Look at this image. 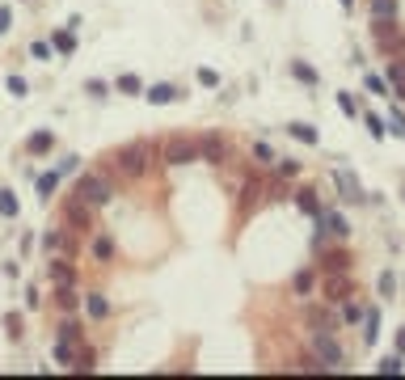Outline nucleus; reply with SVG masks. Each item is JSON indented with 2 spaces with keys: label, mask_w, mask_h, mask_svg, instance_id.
Instances as JSON below:
<instances>
[{
  "label": "nucleus",
  "mask_w": 405,
  "mask_h": 380,
  "mask_svg": "<svg viewBox=\"0 0 405 380\" xmlns=\"http://www.w3.org/2000/svg\"><path fill=\"white\" fill-rule=\"evenodd\" d=\"M51 51H55L51 42H34V47H30V55H34V59H51Z\"/></svg>",
  "instance_id": "nucleus-34"
},
{
  "label": "nucleus",
  "mask_w": 405,
  "mask_h": 380,
  "mask_svg": "<svg viewBox=\"0 0 405 380\" xmlns=\"http://www.w3.org/2000/svg\"><path fill=\"white\" fill-rule=\"evenodd\" d=\"M351 296H355V279H351V271L325 275V300H330V305H342V300H351Z\"/></svg>",
  "instance_id": "nucleus-8"
},
{
  "label": "nucleus",
  "mask_w": 405,
  "mask_h": 380,
  "mask_svg": "<svg viewBox=\"0 0 405 380\" xmlns=\"http://www.w3.org/2000/svg\"><path fill=\"white\" fill-rule=\"evenodd\" d=\"M334 182L342 186V199H351V203H359V199H363V190H359V182H355V178H351L347 169H342V173H334Z\"/></svg>",
  "instance_id": "nucleus-18"
},
{
  "label": "nucleus",
  "mask_w": 405,
  "mask_h": 380,
  "mask_svg": "<svg viewBox=\"0 0 405 380\" xmlns=\"http://www.w3.org/2000/svg\"><path fill=\"white\" fill-rule=\"evenodd\" d=\"M194 161H199V140L194 135H173V140L161 144V165L182 169V165H194Z\"/></svg>",
  "instance_id": "nucleus-3"
},
{
  "label": "nucleus",
  "mask_w": 405,
  "mask_h": 380,
  "mask_svg": "<svg viewBox=\"0 0 405 380\" xmlns=\"http://www.w3.org/2000/svg\"><path fill=\"white\" fill-rule=\"evenodd\" d=\"M397 351H401V355H405V330H401V334H397Z\"/></svg>",
  "instance_id": "nucleus-46"
},
{
  "label": "nucleus",
  "mask_w": 405,
  "mask_h": 380,
  "mask_svg": "<svg viewBox=\"0 0 405 380\" xmlns=\"http://www.w3.org/2000/svg\"><path fill=\"white\" fill-rule=\"evenodd\" d=\"M199 161H207V165H228V161H232V144L211 131V135L199 140Z\"/></svg>",
  "instance_id": "nucleus-6"
},
{
  "label": "nucleus",
  "mask_w": 405,
  "mask_h": 380,
  "mask_svg": "<svg viewBox=\"0 0 405 380\" xmlns=\"http://www.w3.org/2000/svg\"><path fill=\"white\" fill-rule=\"evenodd\" d=\"M199 80H203V85H220V76H216L211 68H203V72H199Z\"/></svg>",
  "instance_id": "nucleus-44"
},
{
  "label": "nucleus",
  "mask_w": 405,
  "mask_h": 380,
  "mask_svg": "<svg viewBox=\"0 0 405 380\" xmlns=\"http://www.w3.org/2000/svg\"><path fill=\"white\" fill-rule=\"evenodd\" d=\"M342 4H347V8H351V4H355V0H342Z\"/></svg>",
  "instance_id": "nucleus-47"
},
{
  "label": "nucleus",
  "mask_w": 405,
  "mask_h": 380,
  "mask_svg": "<svg viewBox=\"0 0 405 380\" xmlns=\"http://www.w3.org/2000/svg\"><path fill=\"white\" fill-rule=\"evenodd\" d=\"M313 283H317V275H313V271H300V275L292 279V288H296L300 296H309V292H313Z\"/></svg>",
  "instance_id": "nucleus-27"
},
{
  "label": "nucleus",
  "mask_w": 405,
  "mask_h": 380,
  "mask_svg": "<svg viewBox=\"0 0 405 380\" xmlns=\"http://www.w3.org/2000/svg\"><path fill=\"white\" fill-rule=\"evenodd\" d=\"M380 372H385V376H397V372H401V360H397V355H393V360H385V364H380Z\"/></svg>",
  "instance_id": "nucleus-39"
},
{
  "label": "nucleus",
  "mask_w": 405,
  "mask_h": 380,
  "mask_svg": "<svg viewBox=\"0 0 405 380\" xmlns=\"http://www.w3.org/2000/svg\"><path fill=\"white\" fill-rule=\"evenodd\" d=\"M51 283H55V288H72V283H76V271H72L63 258H55V254H51Z\"/></svg>",
  "instance_id": "nucleus-11"
},
{
  "label": "nucleus",
  "mask_w": 405,
  "mask_h": 380,
  "mask_svg": "<svg viewBox=\"0 0 405 380\" xmlns=\"http://www.w3.org/2000/svg\"><path fill=\"white\" fill-rule=\"evenodd\" d=\"M55 309H59V313H76V309H80L76 283H72V288H55Z\"/></svg>",
  "instance_id": "nucleus-14"
},
{
  "label": "nucleus",
  "mask_w": 405,
  "mask_h": 380,
  "mask_svg": "<svg viewBox=\"0 0 405 380\" xmlns=\"http://www.w3.org/2000/svg\"><path fill=\"white\" fill-rule=\"evenodd\" d=\"M262 199H270V182H262L258 173H245L241 178V212H254Z\"/></svg>",
  "instance_id": "nucleus-7"
},
{
  "label": "nucleus",
  "mask_w": 405,
  "mask_h": 380,
  "mask_svg": "<svg viewBox=\"0 0 405 380\" xmlns=\"http://www.w3.org/2000/svg\"><path fill=\"white\" fill-rule=\"evenodd\" d=\"M156 157H161V144H152V140H135V144L114 148V152L101 161V173H106L114 186H127V182L148 178L152 165H156Z\"/></svg>",
  "instance_id": "nucleus-1"
},
{
  "label": "nucleus",
  "mask_w": 405,
  "mask_h": 380,
  "mask_svg": "<svg viewBox=\"0 0 405 380\" xmlns=\"http://www.w3.org/2000/svg\"><path fill=\"white\" fill-rule=\"evenodd\" d=\"M59 338H68V343H80V321H63V326H59Z\"/></svg>",
  "instance_id": "nucleus-30"
},
{
  "label": "nucleus",
  "mask_w": 405,
  "mask_h": 380,
  "mask_svg": "<svg viewBox=\"0 0 405 380\" xmlns=\"http://www.w3.org/2000/svg\"><path fill=\"white\" fill-rule=\"evenodd\" d=\"M313 351H317V360L325 364V372H342V368H347V351H342V343L334 338V330H317V334H313Z\"/></svg>",
  "instance_id": "nucleus-5"
},
{
  "label": "nucleus",
  "mask_w": 405,
  "mask_h": 380,
  "mask_svg": "<svg viewBox=\"0 0 405 380\" xmlns=\"http://www.w3.org/2000/svg\"><path fill=\"white\" fill-rule=\"evenodd\" d=\"M321 271H325V275H338V271H351V254H347V250H330V254L321 258Z\"/></svg>",
  "instance_id": "nucleus-12"
},
{
  "label": "nucleus",
  "mask_w": 405,
  "mask_h": 380,
  "mask_svg": "<svg viewBox=\"0 0 405 380\" xmlns=\"http://www.w3.org/2000/svg\"><path fill=\"white\" fill-rule=\"evenodd\" d=\"M359 317H363V309H359V305H351V300H342V321H351V326H355Z\"/></svg>",
  "instance_id": "nucleus-31"
},
{
  "label": "nucleus",
  "mask_w": 405,
  "mask_h": 380,
  "mask_svg": "<svg viewBox=\"0 0 405 380\" xmlns=\"http://www.w3.org/2000/svg\"><path fill=\"white\" fill-rule=\"evenodd\" d=\"M309 321H313L317 330H338V317L325 313V309H309Z\"/></svg>",
  "instance_id": "nucleus-23"
},
{
  "label": "nucleus",
  "mask_w": 405,
  "mask_h": 380,
  "mask_svg": "<svg viewBox=\"0 0 405 380\" xmlns=\"http://www.w3.org/2000/svg\"><path fill=\"white\" fill-rule=\"evenodd\" d=\"M389 85H393L389 97H405V59H393V63H389Z\"/></svg>",
  "instance_id": "nucleus-17"
},
{
  "label": "nucleus",
  "mask_w": 405,
  "mask_h": 380,
  "mask_svg": "<svg viewBox=\"0 0 405 380\" xmlns=\"http://www.w3.org/2000/svg\"><path fill=\"white\" fill-rule=\"evenodd\" d=\"M89 250H93V258H97V262H114V254H118V250H114V237H106V233H101V237H93V241H89Z\"/></svg>",
  "instance_id": "nucleus-13"
},
{
  "label": "nucleus",
  "mask_w": 405,
  "mask_h": 380,
  "mask_svg": "<svg viewBox=\"0 0 405 380\" xmlns=\"http://www.w3.org/2000/svg\"><path fill=\"white\" fill-rule=\"evenodd\" d=\"M8 21H13V13H8V8H0V34L8 30Z\"/></svg>",
  "instance_id": "nucleus-45"
},
{
  "label": "nucleus",
  "mask_w": 405,
  "mask_h": 380,
  "mask_svg": "<svg viewBox=\"0 0 405 380\" xmlns=\"http://www.w3.org/2000/svg\"><path fill=\"white\" fill-rule=\"evenodd\" d=\"M317 220H321V233H325V237H334V241H347L351 224H347V216H342V212H321Z\"/></svg>",
  "instance_id": "nucleus-9"
},
{
  "label": "nucleus",
  "mask_w": 405,
  "mask_h": 380,
  "mask_svg": "<svg viewBox=\"0 0 405 380\" xmlns=\"http://www.w3.org/2000/svg\"><path fill=\"white\" fill-rule=\"evenodd\" d=\"M292 72H296L304 85H317V68H309V63H292Z\"/></svg>",
  "instance_id": "nucleus-29"
},
{
  "label": "nucleus",
  "mask_w": 405,
  "mask_h": 380,
  "mask_svg": "<svg viewBox=\"0 0 405 380\" xmlns=\"http://www.w3.org/2000/svg\"><path fill=\"white\" fill-rule=\"evenodd\" d=\"M85 89H89V93H93V97H106V93H110V85H106V80H89V85H85Z\"/></svg>",
  "instance_id": "nucleus-37"
},
{
  "label": "nucleus",
  "mask_w": 405,
  "mask_h": 380,
  "mask_svg": "<svg viewBox=\"0 0 405 380\" xmlns=\"http://www.w3.org/2000/svg\"><path fill=\"white\" fill-rule=\"evenodd\" d=\"M393 288H397V279H393V275H380V292L393 296Z\"/></svg>",
  "instance_id": "nucleus-43"
},
{
  "label": "nucleus",
  "mask_w": 405,
  "mask_h": 380,
  "mask_svg": "<svg viewBox=\"0 0 405 380\" xmlns=\"http://www.w3.org/2000/svg\"><path fill=\"white\" fill-rule=\"evenodd\" d=\"M368 13H372V21H397V0H372Z\"/></svg>",
  "instance_id": "nucleus-16"
},
{
  "label": "nucleus",
  "mask_w": 405,
  "mask_h": 380,
  "mask_svg": "<svg viewBox=\"0 0 405 380\" xmlns=\"http://www.w3.org/2000/svg\"><path fill=\"white\" fill-rule=\"evenodd\" d=\"M42 305V296H38V288H25V309H38Z\"/></svg>",
  "instance_id": "nucleus-42"
},
{
  "label": "nucleus",
  "mask_w": 405,
  "mask_h": 380,
  "mask_svg": "<svg viewBox=\"0 0 405 380\" xmlns=\"http://www.w3.org/2000/svg\"><path fill=\"white\" fill-rule=\"evenodd\" d=\"M389 123H393V131H397V135H405V114H401V110H393V114H389Z\"/></svg>",
  "instance_id": "nucleus-40"
},
{
  "label": "nucleus",
  "mask_w": 405,
  "mask_h": 380,
  "mask_svg": "<svg viewBox=\"0 0 405 380\" xmlns=\"http://www.w3.org/2000/svg\"><path fill=\"white\" fill-rule=\"evenodd\" d=\"M55 186H59V173H42V178H38V190H42V195H51Z\"/></svg>",
  "instance_id": "nucleus-32"
},
{
  "label": "nucleus",
  "mask_w": 405,
  "mask_h": 380,
  "mask_svg": "<svg viewBox=\"0 0 405 380\" xmlns=\"http://www.w3.org/2000/svg\"><path fill=\"white\" fill-rule=\"evenodd\" d=\"M8 93H13V97H25V80H21V76H8Z\"/></svg>",
  "instance_id": "nucleus-36"
},
{
  "label": "nucleus",
  "mask_w": 405,
  "mask_h": 380,
  "mask_svg": "<svg viewBox=\"0 0 405 380\" xmlns=\"http://www.w3.org/2000/svg\"><path fill=\"white\" fill-rule=\"evenodd\" d=\"M359 321H363V343L372 347V343L380 338V309H368V313H363Z\"/></svg>",
  "instance_id": "nucleus-15"
},
{
  "label": "nucleus",
  "mask_w": 405,
  "mask_h": 380,
  "mask_svg": "<svg viewBox=\"0 0 405 380\" xmlns=\"http://www.w3.org/2000/svg\"><path fill=\"white\" fill-rule=\"evenodd\" d=\"M144 97H148L152 106H165V102H173V97H177V85H152Z\"/></svg>",
  "instance_id": "nucleus-22"
},
{
  "label": "nucleus",
  "mask_w": 405,
  "mask_h": 380,
  "mask_svg": "<svg viewBox=\"0 0 405 380\" xmlns=\"http://www.w3.org/2000/svg\"><path fill=\"white\" fill-rule=\"evenodd\" d=\"M296 207H300V212H309V216H321V203H317V190L300 186V190H296Z\"/></svg>",
  "instance_id": "nucleus-19"
},
{
  "label": "nucleus",
  "mask_w": 405,
  "mask_h": 380,
  "mask_svg": "<svg viewBox=\"0 0 405 380\" xmlns=\"http://www.w3.org/2000/svg\"><path fill=\"white\" fill-rule=\"evenodd\" d=\"M114 190H118V186L97 169V173H85V178L76 182V190H72V195H80L89 207H110V203H114Z\"/></svg>",
  "instance_id": "nucleus-2"
},
{
  "label": "nucleus",
  "mask_w": 405,
  "mask_h": 380,
  "mask_svg": "<svg viewBox=\"0 0 405 380\" xmlns=\"http://www.w3.org/2000/svg\"><path fill=\"white\" fill-rule=\"evenodd\" d=\"M363 123H368V131H372V135H376V140H380V135H385V123H380V118H372V114H368V118H363Z\"/></svg>",
  "instance_id": "nucleus-41"
},
{
  "label": "nucleus",
  "mask_w": 405,
  "mask_h": 380,
  "mask_svg": "<svg viewBox=\"0 0 405 380\" xmlns=\"http://www.w3.org/2000/svg\"><path fill=\"white\" fill-rule=\"evenodd\" d=\"M51 144H55V140H51V131H38V135H30V144H25V148H30V152H51Z\"/></svg>",
  "instance_id": "nucleus-26"
},
{
  "label": "nucleus",
  "mask_w": 405,
  "mask_h": 380,
  "mask_svg": "<svg viewBox=\"0 0 405 380\" xmlns=\"http://www.w3.org/2000/svg\"><path fill=\"white\" fill-rule=\"evenodd\" d=\"M55 173H59V178H68V173H76V157H68V161H59V165H55Z\"/></svg>",
  "instance_id": "nucleus-38"
},
{
  "label": "nucleus",
  "mask_w": 405,
  "mask_h": 380,
  "mask_svg": "<svg viewBox=\"0 0 405 380\" xmlns=\"http://www.w3.org/2000/svg\"><path fill=\"white\" fill-rule=\"evenodd\" d=\"M368 89H372V93H380V97H389V85H385L380 76H372V72H368Z\"/></svg>",
  "instance_id": "nucleus-35"
},
{
  "label": "nucleus",
  "mask_w": 405,
  "mask_h": 380,
  "mask_svg": "<svg viewBox=\"0 0 405 380\" xmlns=\"http://www.w3.org/2000/svg\"><path fill=\"white\" fill-rule=\"evenodd\" d=\"M51 47H55V51H63V55H72V51H76V38H72V30H59V34L51 38Z\"/></svg>",
  "instance_id": "nucleus-24"
},
{
  "label": "nucleus",
  "mask_w": 405,
  "mask_h": 380,
  "mask_svg": "<svg viewBox=\"0 0 405 380\" xmlns=\"http://www.w3.org/2000/svg\"><path fill=\"white\" fill-rule=\"evenodd\" d=\"M254 157H258V165H266V169H275V161H279V152H275L270 144H254Z\"/></svg>",
  "instance_id": "nucleus-25"
},
{
  "label": "nucleus",
  "mask_w": 405,
  "mask_h": 380,
  "mask_svg": "<svg viewBox=\"0 0 405 380\" xmlns=\"http://www.w3.org/2000/svg\"><path fill=\"white\" fill-rule=\"evenodd\" d=\"M292 135L304 144H317V127H309V123H292Z\"/></svg>",
  "instance_id": "nucleus-28"
},
{
  "label": "nucleus",
  "mask_w": 405,
  "mask_h": 380,
  "mask_svg": "<svg viewBox=\"0 0 405 380\" xmlns=\"http://www.w3.org/2000/svg\"><path fill=\"white\" fill-rule=\"evenodd\" d=\"M59 216H63V224H68L76 237H85V233H93V216H97V207H89L80 195H68Z\"/></svg>",
  "instance_id": "nucleus-4"
},
{
  "label": "nucleus",
  "mask_w": 405,
  "mask_h": 380,
  "mask_svg": "<svg viewBox=\"0 0 405 380\" xmlns=\"http://www.w3.org/2000/svg\"><path fill=\"white\" fill-rule=\"evenodd\" d=\"M76 360H80V343H68V338H59V343H55V364L72 372V368H76Z\"/></svg>",
  "instance_id": "nucleus-10"
},
{
  "label": "nucleus",
  "mask_w": 405,
  "mask_h": 380,
  "mask_svg": "<svg viewBox=\"0 0 405 380\" xmlns=\"http://www.w3.org/2000/svg\"><path fill=\"white\" fill-rule=\"evenodd\" d=\"M114 89H118V93H127V97H139V93H144V80H139V76H131V72H123V76L114 80Z\"/></svg>",
  "instance_id": "nucleus-21"
},
{
  "label": "nucleus",
  "mask_w": 405,
  "mask_h": 380,
  "mask_svg": "<svg viewBox=\"0 0 405 380\" xmlns=\"http://www.w3.org/2000/svg\"><path fill=\"white\" fill-rule=\"evenodd\" d=\"M0 212H4V216H17V199H13L8 190H0Z\"/></svg>",
  "instance_id": "nucleus-33"
},
{
  "label": "nucleus",
  "mask_w": 405,
  "mask_h": 380,
  "mask_svg": "<svg viewBox=\"0 0 405 380\" xmlns=\"http://www.w3.org/2000/svg\"><path fill=\"white\" fill-rule=\"evenodd\" d=\"M85 309H89V317H93V321H106V317H110V300H106V296H97V292H93V296H85Z\"/></svg>",
  "instance_id": "nucleus-20"
}]
</instances>
